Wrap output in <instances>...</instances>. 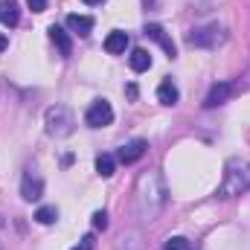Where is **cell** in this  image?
I'll use <instances>...</instances> for the list:
<instances>
[{"instance_id":"cell-15","label":"cell","mask_w":250,"mask_h":250,"mask_svg":"<svg viewBox=\"0 0 250 250\" xmlns=\"http://www.w3.org/2000/svg\"><path fill=\"white\" fill-rule=\"evenodd\" d=\"M178 99H181L178 87H175L172 82H160V87H157V102H163V105H178Z\"/></svg>"},{"instance_id":"cell-12","label":"cell","mask_w":250,"mask_h":250,"mask_svg":"<svg viewBox=\"0 0 250 250\" xmlns=\"http://www.w3.org/2000/svg\"><path fill=\"white\" fill-rule=\"evenodd\" d=\"M18 21H21L18 3L15 0H0V23L3 26H18Z\"/></svg>"},{"instance_id":"cell-8","label":"cell","mask_w":250,"mask_h":250,"mask_svg":"<svg viewBox=\"0 0 250 250\" xmlns=\"http://www.w3.org/2000/svg\"><path fill=\"white\" fill-rule=\"evenodd\" d=\"M233 93H236V87H233L230 82H218V84H212V87H209V93H207L204 105H207V108H218V105H224Z\"/></svg>"},{"instance_id":"cell-16","label":"cell","mask_w":250,"mask_h":250,"mask_svg":"<svg viewBox=\"0 0 250 250\" xmlns=\"http://www.w3.org/2000/svg\"><path fill=\"white\" fill-rule=\"evenodd\" d=\"M96 172H99L102 178H111V175L117 172V157H111V154H99V157H96Z\"/></svg>"},{"instance_id":"cell-19","label":"cell","mask_w":250,"mask_h":250,"mask_svg":"<svg viewBox=\"0 0 250 250\" xmlns=\"http://www.w3.org/2000/svg\"><path fill=\"white\" fill-rule=\"evenodd\" d=\"M90 224H93V230H105V227H108V212H105V209L93 212V221H90Z\"/></svg>"},{"instance_id":"cell-21","label":"cell","mask_w":250,"mask_h":250,"mask_svg":"<svg viewBox=\"0 0 250 250\" xmlns=\"http://www.w3.org/2000/svg\"><path fill=\"white\" fill-rule=\"evenodd\" d=\"M26 3H29L32 12H44V9H47V0H26Z\"/></svg>"},{"instance_id":"cell-11","label":"cell","mask_w":250,"mask_h":250,"mask_svg":"<svg viewBox=\"0 0 250 250\" xmlns=\"http://www.w3.org/2000/svg\"><path fill=\"white\" fill-rule=\"evenodd\" d=\"M50 38L56 41V47H59V53H62L64 59L73 53V41H70V35H67L64 26H56V23H53V26H50Z\"/></svg>"},{"instance_id":"cell-4","label":"cell","mask_w":250,"mask_h":250,"mask_svg":"<svg viewBox=\"0 0 250 250\" xmlns=\"http://www.w3.org/2000/svg\"><path fill=\"white\" fill-rule=\"evenodd\" d=\"M224 41V29L218 26V23H209V26H198V29H192L187 35V44L189 47H204V50H209V47H218Z\"/></svg>"},{"instance_id":"cell-22","label":"cell","mask_w":250,"mask_h":250,"mask_svg":"<svg viewBox=\"0 0 250 250\" xmlns=\"http://www.w3.org/2000/svg\"><path fill=\"white\" fill-rule=\"evenodd\" d=\"M6 47H9V38H6V35H3V32H0V53H3V50H6Z\"/></svg>"},{"instance_id":"cell-14","label":"cell","mask_w":250,"mask_h":250,"mask_svg":"<svg viewBox=\"0 0 250 250\" xmlns=\"http://www.w3.org/2000/svg\"><path fill=\"white\" fill-rule=\"evenodd\" d=\"M128 64H131V70H134V73H146V70L151 67V56H148V50H143V47L131 50V56H128Z\"/></svg>"},{"instance_id":"cell-17","label":"cell","mask_w":250,"mask_h":250,"mask_svg":"<svg viewBox=\"0 0 250 250\" xmlns=\"http://www.w3.org/2000/svg\"><path fill=\"white\" fill-rule=\"evenodd\" d=\"M56 218H59V209H56V207H41V209L35 212V221H38V224H53Z\"/></svg>"},{"instance_id":"cell-1","label":"cell","mask_w":250,"mask_h":250,"mask_svg":"<svg viewBox=\"0 0 250 250\" xmlns=\"http://www.w3.org/2000/svg\"><path fill=\"white\" fill-rule=\"evenodd\" d=\"M134 204H137V212H140L143 221H154L163 212V207H166V187H163V178L157 172L140 175Z\"/></svg>"},{"instance_id":"cell-10","label":"cell","mask_w":250,"mask_h":250,"mask_svg":"<svg viewBox=\"0 0 250 250\" xmlns=\"http://www.w3.org/2000/svg\"><path fill=\"white\" fill-rule=\"evenodd\" d=\"M67 29L84 38V35L93 32V18H87V15H67Z\"/></svg>"},{"instance_id":"cell-9","label":"cell","mask_w":250,"mask_h":250,"mask_svg":"<svg viewBox=\"0 0 250 250\" xmlns=\"http://www.w3.org/2000/svg\"><path fill=\"white\" fill-rule=\"evenodd\" d=\"M146 148H148V143H146V140H131V143H125L123 148L117 151V160L125 163V166H131V163H137V160L146 154Z\"/></svg>"},{"instance_id":"cell-13","label":"cell","mask_w":250,"mask_h":250,"mask_svg":"<svg viewBox=\"0 0 250 250\" xmlns=\"http://www.w3.org/2000/svg\"><path fill=\"white\" fill-rule=\"evenodd\" d=\"M125 47H128V35L120 32V29H114L108 38H105V53H111V56H120L125 53Z\"/></svg>"},{"instance_id":"cell-5","label":"cell","mask_w":250,"mask_h":250,"mask_svg":"<svg viewBox=\"0 0 250 250\" xmlns=\"http://www.w3.org/2000/svg\"><path fill=\"white\" fill-rule=\"evenodd\" d=\"M84 123L90 125V128H105V125H111V123H114V108H111V102L96 99V102L87 108Z\"/></svg>"},{"instance_id":"cell-2","label":"cell","mask_w":250,"mask_h":250,"mask_svg":"<svg viewBox=\"0 0 250 250\" xmlns=\"http://www.w3.org/2000/svg\"><path fill=\"white\" fill-rule=\"evenodd\" d=\"M248 189H250V163L242 160V157L227 160V166H224V184L218 189V195L221 198H236V195H242Z\"/></svg>"},{"instance_id":"cell-20","label":"cell","mask_w":250,"mask_h":250,"mask_svg":"<svg viewBox=\"0 0 250 250\" xmlns=\"http://www.w3.org/2000/svg\"><path fill=\"white\" fill-rule=\"evenodd\" d=\"M93 248H96V239H93V236H84L76 248H70V250H93Z\"/></svg>"},{"instance_id":"cell-7","label":"cell","mask_w":250,"mask_h":250,"mask_svg":"<svg viewBox=\"0 0 250 250\" xmlns=\"http://www.w3.org/2000/svg\"><path fill=\"white\" fill-rule=\"evenodd\" d=\"M146 35H148L154 44H160V47H163V53H166L169 59H175V56H178V47H175V41L169 38V32H166L160 23H148V26H146Z\"/></svg>"},{"instance_id":"cell-24","label":"cell","mask_w":250,"mask_h":250,"mask_svg":"<svg viewBox=\"0 0 250 250\" xmlns=\"http://www.w3.org/2000/svg\"><path fill=\"white\" fill-rule=\"evenodd\" d=\"M143 3H146V6H154V0H143Z\"/></svg>"},{"instance_id":"cell-3","label":"cell","mask_w":250,"mask_h":250,"mask_svg":"<svg viewBox=\"0 0 250 250\" xmlns=\"http://www.w3.org/2000/svg\"><path fill=\"white\" fill-rule=\"evenodd\" d=\"M73 128H76V117H73L70 108H64V105L47 108V131L53 137H70Z\"/></svg>"},{"instance_id":"cell-23","label":"cell","mask_w":250,"mask_h":250,"mask_svg":"<svg viewBox=\"0 0 250 250\" xmlns=\"http://www.w3.org/2000/svg\"><path fill=\"white\" fill-rule=\"evenodd\" d=\"M84 3H87V6H102L105 0H84Z\"/></svg>"},{"instance_id":"cell-18","label":"cell","mask_w":250,"mask_h":250,"mask_svg":"<svg viewBox=\"0 0 250 250\" xmlns=\"http://www.w3.org/2000/svg\"><path fill=\"white\" fill-rule=\"evenodd\" d=\"M163 250H189V242L184 236H172V239L163 245Z\"/></svg>"},{"instance_id":"cell-6","label":"cell","mask_w":250,"mask_h":250,"mask_svg":"<svg viewBox=\"0 0 250 250\" xmlns=\"http://www.w3.org/2000/svg\"><path fill=\"white\" fill-rule=\"evenodd\" d=\"M21 195H23V201H38L44 195V178L38 175L35 166H29L23 172V178H21Z\"/></svg>"}]
</instances>
